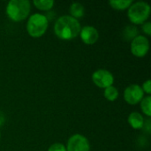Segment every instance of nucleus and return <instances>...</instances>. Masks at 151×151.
I'll use <instances>...</instances> for the list:
<instances>
[{"label":"nucleus","instance_id":"obj_6","mask_svg":"<svg viewBox=\"0 0 151 151\" xmlns=\"http://www.w3.org/2000/svg\"><path fill=\"white\" fill-rule=\"evenodd\" d=\"M130 50L134 56L137 58L145 57L150 50V41L145 35H137L131 41Z\"/></svg>","mask_w":151,"mask_h":151},{"label":"nucleus","instance_id":"obj_15","mask_svg":"<svg viewBox=\"0 0 151 151\" xmlns=\"http://www.w3.org/2000/svg\"><path fill=\"white\" fill-rule=\"evenodd\" d=\"M139 34V31L135 26H127L125 29L123 30V37L127 41H132L134 40Z\"/></svg>","mask_w":151,"mask_h":151},{"label":"nucleus","instance_id":"obj_22","mask_svg":"<svg viewBox=\"0 0 151 151\" xmlns=\"http://www.w3.org/2000/svg\"><path fill=\"white\" fill-rule=\"evenodd\" d=\"M0 139H1V131H0Z\"/></svg>","mask_w":151,"mask_h":151},{"label":"nucleus","instance_id":"obj_4","mask_svg":"<svg viewBox=\"0 0 151 151\" xmlns=\"http://www.w3.org/2000/svg\"><path fill=\"white\" fill-rule=\"evenodd\" d=\"M48 27V18L42 13H34L30 15L27 22V31L33 38L42 37L46 33Z\"/></svg>","mask_w":151,"mask_h":151},{"label":"nucleus","instance_id":"obj_19","mask_svg":"<svg viewBox=\"0 0 151 151\" xmlns=\"http://www.w3.org/2000/svg\"><path fill=\"white\" fill-rule=\"evenodd\" d=\"M144 94L146 93L148 96H150L151 94V81L150 80H147L145 82H143L142 86H141Z\"/></svg>","mask_w":151,"mask_h":151},{"label":"nucleus","instance_id":"obj_9","mask_svg":"<svg viewBox=\"0 0 151 151\" xmlns=\"http://www.w3.org/2000/svg\"><path fill=\"white\" fill-rule=\"evenodd\" d=\"M79 35L81 36V41L87 45L95 44L99 38L98 30L93 26H85L81 27Z\"/></svg>","mask_w":151,"mask_h":151},{"label":"nucleus","instance_id":"obj_21","mask_svg":"<svg viewBox=\"0 0 151 151\" xmlns=\"http://www.w3.org/2000/svg\"><path fill=\"white\" fill-rule=\"evenodd\" d=\"M4 120H5V118H4V115L3 112L0 111V127H2L4 123Z\"/></svg>","mask_w":151,"mask_h":151},{"label":"nucleus","instance_id":"obj_3","mask_svg":"<svg viewBox=\"0 0 151 151\" xmlns=\"http://www.w3.org/2000/svg\"><path fill=\"white\" fill-rule=\"evenodd\" d=\"M150 5L143 1L133 3L127 9V17L134 25H142L150 16Z\"/></svg>","mask_w":151,"mask_h":151},{"label":"nucleus","instance_id":"obj_5","mask_svg":"<svg viewBox=\"0 0 151 151\" xmlns=\"http://www.w3.org/2000/svg\"><path fill=\"white\" fill-rule=\"evenodd\" d=\"M92 81L93 83L100 88H106L108 87L113 86L114 83V76L113 74L106 69H98L92 73Z\"/></svg>","mask_w":151,"mask_h":151},{"label":"nucleus","instance_id":"obj_2","mask_svg":"<svg viewBox=\"0 0 151 151\" xmlns=\"http://www.w3.org/2000/svg\"><path fill=\"white\" fill-rule=\"evenodd\" d=\"M31 12V3L28 0H11L5 9L7 17L14 21L20 22L26 19Z\"/></svg>","mask_w":151,"mask_h":151},{"label":"nucleus","instance_id":"obj_20","mask_svg":"<svg viewBox=\"0 0 151 151\" xmlns=\"http://www.w3.org/2000/svg\"><path fill=\"white\" fill-rule=\"evenodd\" d=\"M150 119H146L145 120V122H144V126H143V127H144V129H146L147 130V132L148 133H150ZM142 127V128H143Z\"/></svg>","mask_w":151,"mask_h":151},{"label":"nucleus","instance_id":"obj_1","mask_svg":"<svg viewBox=\"0 0 151 151\" xmlns=\"http://www.w3.org/2000/svg\"><path fill=\"white\" fill-rule=\"evenodd\" d=\"M81 29L80 21L70 15L60 16L54 25V33L56 36L64 41H70L76 38L80 35Z\"/></svg>","mask_w":151,"mask_h":151},{"label":"nucleus","instance_id":"obj_8","mask_svg":"<svg viewBox=\"0 0 151 151\" xmlns=\"http://www.w3.org/2000/svg\"><path fill=\"white\" fill-rule=\"evenodd\" d=\"M144 97V92L142 87L138 84H132L127 87L124 91L125 101L131 105L139 104Z\"/></svg>","mask_w":151,"mask_h":151},{"label":"nucleus","instance_id":"obj_7","mask_svg":"<svg viewBox=\"0 0 151 151\" xmlns=\"http://www.w3.org/2000/svg\"><path fill=\"white\" fill-rule=\"evenodd\" d=\"M65 148L66 151H90V144L86 136L75 134L68 139Z\"/></svg>","mask_w":151,"mask_h":151},{"label":"nucleus","instance_id":"obj_17","mask_svg":"<svg viewBox=\"0 0 151 151\" xmlns=\"http://www.w3.org/2000/svg\"><path fill=\"white\" fill-rule=\"evenodd\" d=\"M48 151H66V148L63 143L56 142L49 147Z\"/></svg>","mask_w":151,"mask_h":151},{"label":"nucleus","instance_id":"obj_16","mask_svg":"<svg viewBox=\"0 0 151 151\" xmlns=\"http://www.w3.org/2000/svg\"><path fill=\"white\" fill-rule=\"evenodd\" d=\"M141 103V110L144 115H146L148 118L151 117V96H147L142 98Z\"/></svg>","mask_w":151,"mask_h":151},{"label":"nucleus","instance_id":"obj_11","mask_svg":"<svg viewBox=\"0 0 151 151\" xmlns=\"http://www.w3.org/2000/svg\"><path fill=\"white\" fill-rule=\"evenodd\" d=\"M69 12H70V16L78 19L80 18H82L85 14V8L84 6L81 4V3H73L71 5H70V9H69Z\"/></svg>","mask_w":151,"mask_h":151},{"label":"nucleus","instance_id":"obj_14","mask_svg":"<svg viewBox=\"0 0 151 151\" xmlns=\"http://www.w3.org/2000/svg\"><path fill=\"white\" fill-rule=\"evenodd\" d=\"M104 96L105 97V99L109 102H114L118 99L119 96V92L118 90V88L114 86H111L108 87L106 88H104Z\"/></svg>","mask_w":151,"mask_h":151},{"label":"nucleus","instance_id":"obj_18","mask_svg":"<svg viewBox=\"0 0 151 151\" xmlns=\"http://www.w3.org/2000/svg\"><path fill=\"white\" fill-rule=\"evenodd\" d=\"M142 31L146 35H151V23L150 21H146L142 25Z\"/></svg>","mask_w":151,"mask_h":151},{"label":"nucleus","instance_id":"obj_10","mask_svg":"<svg viewBox=\"0 0 151 151\" xmlns=\"http://www.w3.org/2000/svg\"><path fill=\"white\" fill-rule=\"evenodd\" d=\"M127 122L134 129L140 130V129H142V127L144 126L145 119L140 112L133 111L128 115Z\"/></svg>","mask_w":151,"mask_h":151},{"label":"nucleus","instance_id":"obj_12","mask_svg":"<svg viewBox=\"0 0 151 151\" xmlns=\"http://www.w3.org/2000/svg\"><path fill=\"white\" fill-rule=\"evenodd\" d=\"M133 0H111L109 1V4L113 8L114 10L118 11H123L127 10L130 7V5L133 4Z\"/></svg>","mask_w":151,"mask_h":151},{"label":"nucleus","instance_id":"obj_13","mask_svg":"<svg viewBox=\"0 0 151 151\" xmlns=\"http://www.w3.org/2000/svg\"><path fill=\"white\" fill-rule=\"evenodd\" d=\"M33 4L38 10L49 12L53 8L55 2L53 0H35Z\"/></svg>","mask_w":151,"mask_h":151}]
</instances>
